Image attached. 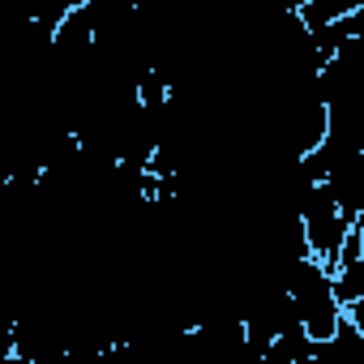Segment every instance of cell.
<instances>
[{
    "label": "cell",
    "mask_w": 364,
    "mask_h": 364,
    "mask_svg": "<svg viewBox=\"0 0 364 364\" xmlns=\"http://www.w3.org/2000/svg\"><path fill=\"white\" fill-rule=\"evenodd\" d=\"M287 291L300 309V321L313 338H330L343 321V300L334 296V266H326L317 253L300 257L287 274Z\"/></svg>",
    "instance_id": "6da1fadb"
},
{
    "label": "cell",
    "mask_w": 364,
    "mask_h": 364,
    "mask_svg": "<svg viewBox=\"0 0 364 364\" xmlns=\"http://www.w3.org/2000/svg\"><path fill=\"white\" fill-rule=\"evenodd\" d=\"M287 206L304 219V236H309V249L326 262V266H338V253H343V240L347 232L355 228L338 202H334V189L326 185V180H317V185H304L287 198Z\"/></svg>",
    "instance_id": "7a4b0ae2"
},
{
    "label": "cell",
    "mask_w": 364,
    "mask_h": 364,
    "mask_svg": "<svg viewBox=\"0 0 364 364\" xmlns=\"http://www.w3.org/2000/svg\"><path fill=\"white\" fill-rule=\"evenodd\" d=\"M360 90H364V39L351 35L326 56V65L317 73V99L338 103V99H351Z\"/></svg>",
    "instance_id": "3957f363"
},
{
    "label": "cell",
    "mask_w": 364,
    "mask_h": 364,
    "mask_svg": "<svg viewBox=\"0 0 364 364\" xmlns=\"http://www.w3.org/2000/svg\"><path fill=\"white\" fill-rule=\"evenodd\" d=\"M355 9H364V0H304L300 18H304L309 31H317V26H330L338 18H351Z\"/></svg>",
    "instance_id": "277c9868"
},
{
    "label": "cell",
    "mask_w": 364,
    "mask_h": 364,
    "mask_svg": "<svg viewBox=\"0 0 364 364\" xmlns=\"http://www.w3.org/2000/svg\"><path fill=\"white\" fill-rule=\"evenodd\" d=\"M364 347V334H360V326L343 313V321H338V330L330 334V338H317V360H330V355H347V351H360Z\"/></svg>",
    "instance_id": "5b68a950"
},
{
    "label": "cell",
    "mask_w": 364,
    "mask_h": 364,
    "mask_svg": "<svg viewBox=\"0 0 364 364\" xmlns=\"http://www.w3.org/2000/svg\"><path fill=\"white\" fill-rule=\"evenodd\" d=\"M347 22V35H355V39H364V9H355L351 18H343Z\"/></svg>",
    "instance_id": "8992f818"
},
{
    "label": "cell",
    "mask_w": 364,
    "mask_h": 364,
    "mask_svg": "<svg viewBox=\"0 0 364 364\" xmlns=\"http://www.w3.org/2000/svg\"><path fill=\"white\" fill-rule=\"evenodd\" d=\"M347 317H351V321L360 326V334H364V300H351V304H347Z\"/></svg>",
    "instance_id": "52a82bcc"
}]
</instances>
